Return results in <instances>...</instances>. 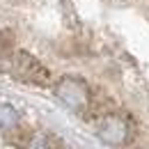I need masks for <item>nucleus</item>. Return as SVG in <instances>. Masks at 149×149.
Masks as SVG:
<instances>
[{
	"label": "nucleus",
	"instance_id": "nucleus-1",
	"mask_svg": "<svg viewBox=\"0 0 149 149\" xmlns=\"http://www.w3.org/2000/svg\"><path fill=\"white\" fill-rule=\"evenodd\" d=\"M55 96L76 112H85L92 106V92H90V85L80 78L74 76H64L60 78L55 85Z\"/></svg>",
	"mask_w": 149,
	"mask_h": 149
},
{
	"label": "nucleus",
	"instance_id": "nucleus-2",
	"mask_svg": "<svg viewBox=\"0 0 149 149\" xmlns=\"http://www.w3.org/2000/svg\"><path fill=\"white\" fill-rule=\"evenodd\" d=\"M12 69L25 83H32V85H48L51 83V71L28 51H16L12 55Z\"/></svg>",
	"mask_w": 149,
	"mask_h": 149
},
{
	"label": "nucleus",
	"instance_id": "nucleus-3",
	"mask_svg": "<svg viewBox=\"0 0 149 149\" xmlns=\"http://www.w3.org/2000/svg\"><path fill=\"white\" fill-rule=\"evenodd\" d=\"M99 138L108 145V147H124L126 142H129L131 138V126L129 122L122 117V115H117V112H108V115H103L101 117V124H99Z\"/></svg>",
	"mask_w": 149,
	"mask_h": 149
},
{
	"label": "nucleus",
	"instance_id": "nucleus-4",
	"mask_svg": "<svg viewBox=\"0 0 149 149\" xmlns=\"http://www.w3.org/2000/svg\"><path fill=\"white\" fill-rule=\"evenodd\" d=\"M19 124V112L9 103H0V129H14Z\"/></svg>",
	"mask_w": 149,
	"mask_h": 149
},
{
	"label": "nucleus",
	"instance_id": "nucleus-5",
	"mask_svg": "<svg viewBox=\"0 0 149 149\" xmlns=\"http://www.w3.org/2000/svg\"><path fill=\"white\" fill-rule=\"evenodd\" d=\"M28 149H51V147H48L46 138H32V142L28 145Z\"/></svg>",
	"mask_w": 149,
	"mask_h": 149
}]
</instances>
